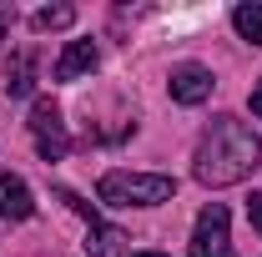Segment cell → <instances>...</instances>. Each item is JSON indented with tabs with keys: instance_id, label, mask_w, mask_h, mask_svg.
I'll return each mask as SVG.
<instances>
[{
	"instance_id": "obj_1",
	"label": "cell",
	"mask_w": 262,
	"mask_h": 257,
	"mask_svg": "<svg viewBox=\"0 0 262 257\" xmlns=\"http://www.w3.org/2000/svg\"><path fill=\"white\" fill-rule=\"evenodd\" d=\"M262 166V141L252 136L247 121L217 116L196 141V182L202 187H232L242 177H252Z\"/></svg>"
},
{
	"instance_id": "obj_2",
	"label": "cell",
	"mask_w": 262,
	"mask_h": 257,
	"mask_svg": "<svg viewBox=\"0 0 262 257\" xmlns=\"http://www.w3.org/2000/svg\"><path fill=\"white\" fill-rule=\"evenodd\" d=\"M96 192L111 207H162V202H171L177 182L162 172H106Z\"/></svg>"
},
{
	"instance_id": "obj_3",
	"label": "cell",
	"mask_w": 262,
	"mask_h": 257,
	"mask_svg": "<svg viewBox=\"0 0 262 257\" xmlns=\"http://www.w3.org/2000/svg\"><path fill=\"white\" fill-rule=\"evenodd\" d=\"M31 136H35V146H40L46 161H61L66 152H71V136H66V121H61V106H56V101L40 96L31 106Z\"/></svg>"
},
{
	"instance_id": "obj_4",
	"label": "cell",
	"mask_w": 262,
	"mask_h": 257,
	"mask_svg": "<svg viewBox=\"0 0 262 257\" xmlns=\"http://www.w3.org/2000/svg\"><path fill=\"white\" fill-rule=\"evenodd\" d=\"M192 257H232L227 207H222V202L202 207V217H196V232H192Z\"/></svg>"
},
{
	"instance_id": "obj_5",
	"label": "cell",
	"mask_w": 262,
	"mask_h": 257,
	"mask_svg": "<svg viewBox=\"0 0 262 257\" xmlns=\"http://www.w3.org/2000/svg\"><path fill=\"white\" fill-rule=\"evenodd\" d=\"M207 96H212V71H207V66H177V71H171V101L202 106Z\"/></svg>"
},
{
	"instance_id": "obj_6",
	"label": "cell",
	"mask_w": 262,
	"mask_h": 257,
	"mask_svg": "<svg viewBox=\"0 0 262 257\" xmlns=\"http://www.w3.org/2000/svg\"><path fill=\"white\" fill-rule=\"evenodd\" d=\"M96 61H101V51L91 46V40H71L61 51V61H56V81H76V76H86V71H96Z\"/></svg>"
},
{
	"instance_id": "obj_7",
	"label": "cell",
	"mask_w": 262,
	"mask_h": 257,
	"mask_svg": "<svg viewBox=\"0 0 262 257\" xmlns=\"http://www.w3.org/2000/svg\"><path fill=\"white\" fill-rule=\"evenodd\" d=\"M31 212H35L31 187H26L20 177H0V217H5V222H26Z\"/></svg>"
},
{
	"instance_id": "obj_8",
	"label": "cell",
	"mask_w": 262,
	"mask_h": 257,
	"mask_svg": "<svg viewBox=\"0 0 262 257\" xmlns=\"http://www.w3.org/2000/svg\"><path fill=\"white\" fill-rule=\"evenodd\" d=\"M86 252H91V257H131V237L121 232V227L96 222L91 237H86Z\"/></svg>"
},
{
	"instance_id": "obj_9",
	"label": "cell",
	"mask_w": 262,
	"mask_h": 257,
	"mask_svg": "<svg viewBox=\"0 0 262 257\" xmlns=\"http://www.w3.org/2000/svg\"><path fill=\"white\" fill-rule=\"evenodd\" d=\"M5 91H10V96H31L35 91V56L31 51L10 56V66H5Z\"/></svg>"
},
{
	"instance_id": "obj_10",
	"label": "cell",
	"mask_w": 262,
	"mask_h": 257,
	"mask_svg": "<svg viewBox=\"0 0 262 257\" xmlns=\"http://www.w3.org/2000/svg\"><path fill=\"white\" fill-rule=\"evenodd\" d=\"M232 26H237L242 40L262 46V5H237V10H232Z\"/></svg>"
},
{
	"instance_id": "obj_11",
	"label": "cell",
	"mask_w": 262,
	"mask_h": 257,
	"mask_svg": "<svg viewBox=\"0 0 262 257\" xmlns=\"http://www.w3.org/2000/svg\"><path fill=\"white\" fill-rule=\"evenodd\" d=\"M71 20H76V10H71V5H46V10H35V15H31L35 31H66Z\"/></svg>"
},
{
	"instance_id": "obj_12",
	"label": "cell",
	"mask_w": 262,
	"mask_h": 257,
	"mask_svg": "<svg viewBox=\"0 0 262 257\" xmlns=\"http://www.w3.org/2000/svg\"><path fill=\"white\" fill-rule=\"evenodd\" d=\"M61 202H71V212H76V217H86V222H91V227L101 222V217H96V207H91V202H81V197H76V192H61Z\"/></svg>"
},
{
	"instance_id": "obj_13",
	"label": "cell",
	"mask_w": 262,
	"mask_h": 257,
	"mask_svg": "<svg viewBox=\"0 0 262 257\" xmlns=\"http://www.w3.org/2000/svg\"><path fill=\"white\" fill-rule=\"evenodd\" d=\"M247 222L262 232V192H252V197H247Z\"/></svg>"
},
{
	"instance_id": "obj_14",
	"label": "cell",
	"mask_w": 262,
	"mask_h": 257,
	"mask_svg": "<svg viewBox=\"0 0 262 257\" xmlns=\"http://www.w3.org/2000/svg\"><path fill=\"white\" fill-rule=\"evenodd\" d=\"M10 26H15V5H10V0H0V35L10 31Z\"/></svg>"
},
{
	"instance_id": "obj_15",
	"label": "cell",
	"mask_w": 262,
	"mask_h": 257,
	"mask_svg": "<svg viewBox=\"0 0 262 257\" xmlns=\"http://www.w3.org/2000/svg\"><path fill=\"white\" fill-rule=\"evenodd\" d=\"M252 116H262V86L252 91Z\"/></svg>"
},
{
	"instance_id": "obj_16",
	"label": "cell",
	"mask_w": 262,
	"mask_h": 257,
	"mask_svg": "<svg viewBox=\"0 0 262 257\" xmlns=\"http://www.w3.org/2000/svg\"><path fill=\"white\" fill-rule=\"evenodd\" d=\"M136 257H166V252H136Z\"/></svg>"
}]
</instances>
